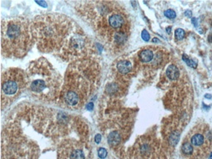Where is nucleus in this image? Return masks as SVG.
<instances>
[{"label":"nucleus","instance_id":"f257e3e1","mask_svg":"<svg viewBox=\"0 0 212 159\" xmlns=\"http://www.w3.org/2000/svg\"><path fill=\"white\" fill-rule=\"evenodd\" d=\"M98 67L89 60H77L68 68L60 99L66 107L81 108L95 90L98 82Z\"/></svg>","mask_w":212,"mask_h":159},{"label":"nucleus","instance_id":"f03ea898","mask_svg":"<svg viewBox=\"0 0 212 159\" xmlns=\"http://www.w3.org/2000/svg\"><path fill=\"white\" fill-rule=\"evenodd\" d=\"M76 26L68 17L47 14L38 16L31 22V30L40 51L62 52Z\"/></svg>","mask_w":212,"mask_h":159},{"label":"nucleus","instance_id":"7ed1b4c3","mask_svg":"<svg viewBox=\"0 0 212 159\" xmlns=\"http://www.w3.org/2000/svg\"><path fill=\"white\" fill-rule=\"evenodd\" d=\"M27 88L38 99L52 101L60 96L61 76L46 59L31 62L26 71Z\"/></svg>","mask_w":212,"mask_h":159},{"label":"nucleus","instance_id":"20e7f679","mask_svg":"<svg viewBox=\"0 0 212 159\" xmlns=\"http://www.w3.org/2000/svg\"><path fill=\"white\" fill-rule=\"evenodd\" d=\"M31 22L23 18L2 22V52L8 57L21 58L34 44Z\"/></svg>","mask_w":212,"mask_h":159},{"label":"nucleus","instance_id":"39448f33","mask_svg":"<svg viewBox=\"0 0 212 159\" xmlns=\"http://www.w3.org/2000/svg\"><path fill=\"white\" fill-rule=\"evenodd\" d=\"M27 87L26 72L19 69H10L2 76V105H9Z\"/></svg>","mask_w":212,"mask_h":159},{"label":"nucleus","instance_id":"423d86ee","mask_svg":"<svg viewBox=\"0 0 212 159\" xmlns=\"http://www.w3.org/2000/svg\"><path fill=\"white\" fill-rule=\"evenodd\" d=\"M61 159H85V157L80 146L69 145L61 153Z\"/></svg>","mask_w":212,"mask_h":159},{"label":"nucleus","instance_id":"0eeeda50","mask_svg":"<svg viewBox=\"0 0 212 159\" xmlns=\"http://www.w3.org/2000/svg\"><path fill=\"white\" fill-rule=\"evenodd\" d=\"M117 68H118V71L120 74L126 75V74H128L131 71L133 66H132L131 62L129 60H122L118 63Z\"/></svg>","mask_w":212,"mask_h":159},{"label":"nucleus","instance_id":"6e6552de","mask_svg":"<svg viewBox=\"0 0 212 159\" xmlns=\"http://www.w3.org/2000/svg\"><path fill=\"white\" fill-rule=\"evenodd\" d=\"M139 57V60L142 62H143V63H148V62L153 61V59H154V53L150 49H145V50H143L142 51H140Z\"/></svg>","mask_w":212,"mask_h":159},{"label":"nucleus","instance_id":"1a4fd4ad","mask_svg":"<svg viewBox=\"0 0 212 159\" xmlns=\"http://www.w3.org/2000/svg\"><path fill=\"white\" fill-rule=\"evenodd\" d=\"M166 74H167V76L168 77L171 81H175V80H177L179 78L180 71H179V69L176 66L171 65V66L167 67V69L166 71Z\"/></svg>","mask_w":212,"mask_h":159},{"label":"nucleus","instance_id":"9d476101","mask_svg":"<svg viewBox=\"0 0 212 159\" xmlns=\"http://www.w3.org/2000/svg\"><path fill=\"white\" fill-rule=\"evenodd\" d=\"M205 142V138L202 134L200 133H197V134H193L192 137L191 138V144L192 146L195 147H200L204 144Z\"/></svg>","mask_w":212,"mask_h":159},{"label":"nucleus","instance_id":"9b49d317","mask_svg":"<svg viewBox=\"0 0 212 159\" xmlns=\"http://www.w3.org/2000/svg\"><path fill=\"white\" fill-rule=\"evenodd\" d=\"M108 142L110 146H116L120 142V135L118 132H112L110 133L108 138Z\"/></svg>","mask_w":212,"mask_h":159},{"label":"nucleus","instance_id":"f8f14e48","mask_svg":"<svg viewBox=\"0 0 212 159\" xmlns=\"http://www.w3.org/2000/svg\"><path fill=\"white\" fill-rule=\"evenodd\" d=\"M181 151L186 155H190L193 153V146L190 143H185L181 146Z\"/></svg>","mask_w":212,"mask_h":159},{"label":"nucleus","instance_id":"ddd939ff","mask_svg":"<svg viewBox=\"0 0 212 159\" xmlns=\"http://www.w3.org/2000/svg\"><path fill=\"white\" fill-rule=\"evenodd\" d=\"M179 137H180V134H178V133H176V132L172 133L171 134V136H170V138H169V143H170V144L172 145V146H176L177 142H178Z\"/></svg>","mask_w":212,"mask_h":159},{"label":"nucleus","instance_id":"4468645a","mask_svg":"<svg viewBox=\"0 0 212 159\" xmlns=\"http://www.w3.org/2000/svg\"><path fill=\"white\" fill-rule=\"evenodd\" d=\"M182 59H183V61L187 64V66H189L190 67L196 68V67H197V62H195V61H193L192 59H190L186 55H183V56H182Z\"/></svg>","mask_w":212,"mask_h":159},{"label":"nucleus","instance_id":"2eb2a0df","mask_svg":"<svg viewBox=\"0 0 212 159\" xmlns=\"http://www.w3.org/2000/svg\"><path fill=\"white\" fill-rule=\"evenodd\" d=\"M175 36L176 40H182L185 37V31L181 28H177L175 31Z\"/></svg>","mask_w":212,"mask_h":159},{"label":"nucleus","instance_id":"dca6fc26","mask_svg":"<svg viewBox=\"0 0 212 159\" xmlns=\"http://www.w3.org/2000/svg\"><path fill=\"white\" fill-rule=\"evenodd\" d=\"M107 154H108V153H107V150L105 148H100L98 149V156L99 157V158H105L107 157Z\"/></svg>","mask_w":212,"mask_h":159},{"label":"nucleus","instance_id":"f3484780","mask_svg":"<svg viewBox=\"0 0 212 159\" xmlns=\"http://www.w3.org/2000/svg\"><path fill=\"white\" fill-rule=\"evenodd\" d=\"M164 14H165L167 18H170V19H172V18H176V13H175V11H173L172 9H167L165 12Z\"/></svg>","mask_w":212,"mask_h":159},{"label":"nucleus","instance_id":"a211bd4d","mask_svg":"<svg viewBox=\"0 0 212 159\" xmlns=\"http://www.w3.org/2000/svg\"><path fill=\"white\" fill-rule=\"evenodd\" d=\"M142 38H143L145 41H149V39H150V35H149V33L146 31V30H143V31L142 32Z\"/></svg>","mask_w":212,"mask_h":159},{"label":"nucleus","instance_id":"6ab92c4d","mask_svg":"<svg viewBox=\"0 0 212 159\" xmlns=\"http://www.w3.org/2000/svg\"><path fill=\"white\" fill-rule=\"evenodd\" d=\"M94 141L96 144H99L100 141H101V135L100 134H96L95 137H94Z\"/></svg>","mask_w":212,"mask_h":159},{"label":"nucleus","instance_id":"aec40b11","mask_svg":"<svg viewBox=\"0 0 212 159\" xmlns=\"http://www.w3.org/2000/svg\"><path fill=\"white\" fill-rule=\"evenodd\" d=\"M36 4H39L40 6H41V7H43V8H47V4L45 2V1H36Z\"/></svg>","mask_w":212,"mask_h":159},{"label":"nucleus","instance_id":"412c9836","mask_svg":"<svg viewBox=\"0 0 212 159\" xmlns=\"http://www.w3.org/2000/svg\"><path fill=\"white\" fill-rule=\"evenodd\" d=\"M192 22L193 23V25L195 26L196 27H197V26H198V20H197L196 18H192Z\"/></svg>","mask_w":212,"mask_h":159},{"label":"nucleus","instance_id":"4be33fe9","mask_svg":"<svg viewBox=\"0 0 212 159\" xmlns=\"http://www.w3.org/2000/svg\"><path fill=\"white\" fill-rule=\"evenodd\" d=\"M93 106H94L93 103H90V104H88L86 105V109H87L88 110H92V109H93Z\"/></svg>","mask_w":212,"mask_h":159},{"label":"nucleus","instance_id":"5701e85b","mask_svg":"<svg viewBox=\"0 0 212 159\" xmlns=\"http://www.w3.org/2000/svg\"><path fill=\"white\" fill-rule=\"evenodd\" d=\"M185 15L187 16V17H189V18H191V17H192V11L186 10V12H185Z\"/></svg>","mask_w":212,"mask_h":159},{"label":"nucleus","instance_id":"b1692460","mask_svg":"<svg viewBox=\"0 0 212 159\" xmlns=\"http://www.w3.org/2000/svg\"><path fill=\"white\" fill-rule=\"evenodd\" d=\"M167 32H168V34H170V33H171V27H167Z\"/></svg>","mask_w":212,"mask_h":159},{"label":"nucleus","instance_id":"393cba45","mask_svg":"<svg viewBox=\"0 0 212 159\" xmlns=\"http://www.w3.org/2000/svg\"><path fill=\"white\" fill-rule=\"evenodd\" d=\"M206 98H207V99H211L212 96L211 95H206Z\"/></svg>","mask_w":212,"mask_h":159},{"label":"nucleus","instance_id":"a878e982","mask_svg":"<svg viewBox=\"0 0 212 159\" xmlns=\"http://www.w3.org/2000/svg\"><path fill=\"white\" fill-rule=\"evenodd\" d=\"M153 41H154V42H157V41H157V38H154V39H153Z\"/></svg>","mask_w":212,"mask_h":159},{"label":"nucleus","instance_id":"bb28decb","mask_svg":"<svg viewBox=\"0 0 212 159\" xmlns=\"http://www.w3.org/2000/svg\"><path fill=\"white\" fill-rule=\"evenodd\" d=\"M209 159H212V153H211V155H210V157H209Z\"/></svg>","mask_w":212,"mask_h":159}]
</instances>
